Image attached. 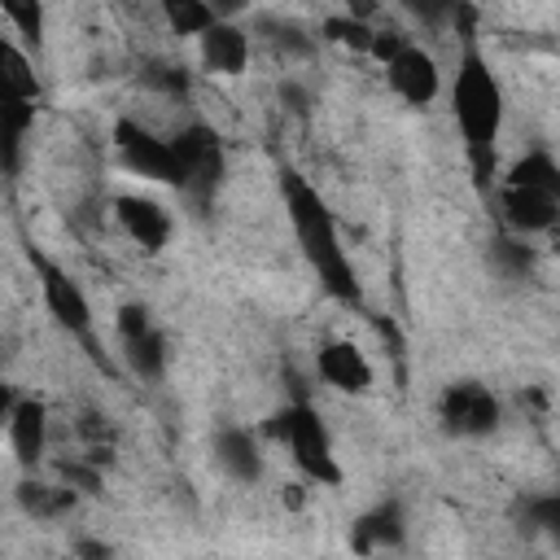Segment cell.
<instances>
[{
    "instance_id": "1",
    "label": "cell",
    "mask_w": 560,
    "mask_h": 560,
    "mask_svg": "<svg viewBox=\"0 0 560 560\" xmlns=\"http://www.w3.org/2000/svg\"><path fill=\"white\" fill-rule=\"evenodd\" d=\"M503 83L481 52L472 26L459 35V57H455V83H451V122L459 131L468 175L477 192H490L499 184V136H503Z\"/></svg>"
},
{
    "instance_id": "2",
    "label": "cell",
    "mask_w": 560,
    "mask_h": 560,
    "mask_svg": "<svg viewBox=\"0 0 560 560\" xmlns=\"http://www.w3.org/2000/svg\"><path fill=\"white\" fill-rule=\"evenodd\" d=\"M280 201H284V214H289V228L298 236V249L306 258V267L315 271L319 289L350 306V311H363V284H359V271H354V258L341 241V228H337V214L332 206L324 201V192L298 171V166H280Z\"/></svg>"
},
{
    "instance_id": "3",
    "label": "cell",
    "mask_w": 560,
    "mask_h": 560,
    "mask_svg": "<svg viewBox=\"0 0 560 560\" xmlns=\"http://www.w3.org/2000/svg\"><path fill=\"white\" fill-rule=\"evenodd\" d=\"M499 210L516 236H538L560 223V162L547 149L521 153L499 175Z\"/></svg>"
},
{
    "instance_id": "4",
    "label": "cell",
    "mask_w": 560,
    "mask_h": 560,
    "mask_svg": "<svg viewBox=\"0 0 560 560\" xmlns=\"http://www.w3.org/2000/svg\"><path fill=\"white\" fill-rule=\"evenodd\" d=\"M262 433L289 446L298 472H302L311 486H341V481H346L341 459H337V451H332V433H328L319 407H315L306 394H298L293 402H284L280 411H271L267 424H262Z\"/></svg>"
},
{
    "instance_id": "5",
    "label": "cell",
    "mask_w": 560,
    "mask_h": 560,
    "mask_svg": "<svg viewBox=\"0 0 560 560\" xmlns=\"http://www.w3.org/2000/svg\"><path fill=\"white\" fill-rule=\"evenodd\" d=\"M26 262L35 267V280H39V298H44V311L52 315V324L61 328V332H70L83 350H88V359L101 368V372H109V359L101 354V346H96V315H92V302H88V293L79 289V280L61 267V262H52L44 249H35V245H26Z\"/></svg>"
},
{
    "instance_id": "6",
    "label": "cell",
    "mask_w": 560,
    "mask_h": 560,
    "mask_svg": "<svg viewBox=\"0 0 560 560\" xmlns=\"http://www.w3.org/2000/svg\"><path fill=\"white\" fill-rule=\"evenodd\" d=\"M175 158H179V192L192 197L197 206H210L214 192L223 188L228 175V149L223 136L210 122H188L171 136Z\"/></svg>"
},
{
    "instance_id": "7",
    "label": "cell",
    "mask_w": 560,
    "mask_h": 560,
    "mask_svg": "<svg viewBox=\"0 0 560 560\" xmlns=\"http://www.w3.org/2000/svg\"><path fill=\"white\" fill-rule=\"evenodd\" d=\"M114 328H118V346H122V363L136 381H162L166 376V332L153 324L149 306L144 302H122L118 315H114Z\"/></svg>"
},
{
    "instance_id": "8",
    "label": "cell",
    "mask_w": 560,
    "mask_h": 560,
    "mask_svg": "<svg viewBox=\"0 0 560 560\" xmlns=\"http://www.w3.org/2000/svg\"><path fill=\"white\" fill-rule=\"evenodd\" d=\"M438 424L451 438H490L503 424V407L481 381H451L438 394Z\"/></svg>"
},
{
    "instance_id": "9",
    "label": "cell",
    "mask_w": 560,
    "mask_h": 560,
    "mask_svg": "<svg viewBox=\"0 0 560 560\" xmlns=\"http://www.w3.org/2000/svg\"><path fill=\"white\" fill-rule=\"evenodd\" d=\"M114 153H118V162H122L131 175L153 179V184H166V188H179V158H175V144L162 140L158 131H149L144 122L118 118V122H114Z\"/></svg>"
},
{
    "instance_id": "10",
    "label": "cell",
    "mask_w": 560,
    "mask_h": 560,
    "mask_svg": "<svg viewBox=\"0 0 560 560\" xmlns=\"http://www.w3.org/2000/svg\"><path fill=\"white\" fill-rule=\"evenodd\" d=\"M385 83H389V92L398 96V101H407L411 109H424V105H433L438 101V92H442V70H438V61H433V52L429 48H420V44H402L385 66Z\"/></svg>"
},
{
    "instance_id": "11",
    "label": "cell",
    "mask_w": 560,
    "mask_h": 560,
    "mask_svg": "<svg viewBox=\"0 0 560 560\" xmlns=\"http://www.w3.org/2000/svg\"><path fill=\"white\" fill-rule=\"evenodd\" d=\"M315 376L337 389V394H368L376 372L368 363V354L350 341V337H328L319 350H315Z\"/></svg>"
},
{
    "instance_id": "12",
    "label": "cell",
    "mask_w": 560,
    "mask_h": 560,
    "mask_svg": "<svg viewBox=\"0 0 560 560\" xmlns=\"http://www.w3.org/2000/svg\"><path fill=\"white\" fill-rule=\"evenodd\" d=\"M4 424H9V451L18 459V468H39V459L48 455V407L44 398H13L4 407Z\"/></svg>"
},
{
    "instance_id": "13",
    "label": "cell",
    "mask_w": 560,
    "mask_h": 560,
    "mask_svg": "<svg viewBox=\"0 0 560 560\" xmlns=\"http://www.w3.org/2000/svg\"><path fill=\"white\" fill-rule=\"evenodd\" d=\"M114 219H118V228H122L144 254H162V249L171 245L175 219H171V210H162L153 197L122 192V197L114 201Z\"/></svg>"
},
{
    "instance_id": "14",
    "label": "cell",
    "mask_w": 560,
    "mask_h": 560,
    "mask_svg": "<svg viewBox=\"0 0 560 560\" xmlns=\"http://www.w3.org/2000/svg\"><path fill=\"white\" fill-rule=\"evenodd\" d=\"M249 52H254V35L236 22H214L201 39H197V61L206 74H219V79H236L245 74L249 66Z\"/></svg>"
},
{
    "instance_id": "15",
    "label": "cell",
    "mask_w": 560,
    "mask_h": 560,
    "mask_svg": "<svg viewBox=\"0 0 560 560\" xmlns=\"http://www.w3.org/2000/svg\"><path fill=\"white\" fill-rule=\"evenodd\" d=\"M35 105H39V96H31V92L13 88L9 79H0V153H4V175L9 179L18 175L26 131L35 127Z\"/></svg>"
},
{
    "instance_id": "16",
    "label": "cell",
    "mask_w": 560,
    "mask_h": 560,
    "mask_svg": "<svg viewBox=\"0 0 560 560\" xmlns=\"http://www.w3.org/2000/svg\"><path fill=\"white\" fill-rule=\"evenodd\" d=\"M210 455L223 468V477H232L236 486H254L262 477V446L245 424H223L210 442Z\"/></svg>"
},
{
    "instance_id": "17",
    "label": "cell",
    "mask_w": 560,
    "mask_h": 560,
    "mask_svg": "<svg viewBox=\"0 0 560 560\" xmlns=\"http://www.w3.org/2000/svg\"><path fill=\"white\" fill-rule=\"evenodd\" d=\"M402 538H407V512H402L398 499H381V503L368 508V512L354 521V529H350V547H354L359 556L394 551V547H402Z\"/></svg>"
},
{
    "instance_id": "18",
    "label": "cell",
    "mask_w": 560,
    "mask_h": 560,
    "mask_svg": "<svg viewBox=\"0 0 560 560\" xmlns=\"http://www.w3.org/2000/svg\"><path fill=\"white\" fill-rule=\"evenodd\" d=\"M249 35L262 39V48H267L271 57H280V61H302V57H311V52H315V39H319V35H311L302 22L276 18V13H262Z\"/></svg>"
},
{
    "instance_id": "19",
    "label": "cell",
    "mask_w": 560,
    "mask_h": 560,
    "mask_svg": "<svg viewBox=\"0 0 560 560\" xmlns=\"http://www.w3.org/2000/svg\"><path fill=\"white\" fill-rule=\"evenodd\" d=\"M18 508L35 521H61L70 508H74V486H52V481H39V477H22L18 490H13Z\"/></svg>"
},
{
    "instance_id": "20",
    "label": "cell",
    "mask_w": 560,
    "mask_h": 560,
    "mask_svg": "<svg viewBox=\"0 0 560 560\" xmlns=\"http://www.w3.org/2000/svg\"><path fill=\"white\" fill-rule=\"evenodd\" d=\"M158 4H162L166 26H171L179 39H201V35L219 22V13H214L210 0H158Z\"/></svg>"
},
{
    "instance_id": "21",
    "label": "cell",
    "mask_w": 560,
    "mask_h": 560,
    "mask_svg": "<svg viewBox=\"0 0 560 560\" xmlns=\"http://www.w3.org/2000/svg\"><path fill=\"white\" fill-rule=\"evenodd\" d=\"M319 39H328V44H341V48H350V52H372V39H376V26L372 22H363V18H350V13H341V18H324L319 22Z\"/></svg>"
},
{
    "instance_id": "22",
    "label": "cell",
    "mask_w": 560,
    "mask_h": 560,
    "mask_svg": "<svg viewBox=\"0 0 560 560\" xmlns=\"http://www.w3.org/2000/svg\"><path fill=\"white\" fill-rule=\"evenodd\" d=\"M140 83L153 88L158 96H171V101H184L192 92V74L175 61H144L140 66Z\"/></svg>"
},
{
    "instance_id": "23",
    "label": "cell",
    "mask_w": 560,
    "mask_h": 560,
    "mask_svg": "<svg viewBox=\"0 0 560 560\" xmlns=\"http://www.w3.org/2000/svg\"><path fill=\"white\" fill-rule=\"evenodd\" d=\"M521 521H525L534 534H542L551 547H560V490L525 499V508H521Z\"/></svg>"
},
{
    "instance_id": "24",
    "label": "cell",
    "mask_w": 560,
    "mask_h": 560,
    "mask_svg": "<svg viewBox=\"0 0 560 560\" xmlns=\"http://www.w3.org/2000/svg\"><path fill=\"white\" fill-rule=\"evenodd\" d=\"M0 13L35 52L44 48V0H0Z\"/></svg>"
},
{
    "instance_id": "25",
    "label": "cell",
    "mask_w": 560,
    "mask_h": 560,
    "mask_svg": "<svg viewBox=\"0 0 560 560\" xmlns=\"http://www.w3.org/2000/svg\"><path fill=\"white\" fill-rule=\"evenodd\" d=\"M490 262H494L499 276L521 280V276L534 271V249L525 245V236H499V241L490 245Z\"/></svg>"
},
{
    "instance_id": "26",
    "label": "cell",
    "mask_w": 560,
    "mask_h": 560,
    "mask_svg": "<svg viewBox=\"0 0 560 560\" xmlns=\"http://www.w3.org/2000/svg\"><path fill=\"white\" fill-rule=\"evenodd\" d=\"M0 79H9L13 88H22V92L39 96V79H35V66L26 61V52H22L13 39H4V44H0Z\"/></svg>"
},
{
    "instance_id": "27",
    "label": "cell",
    "mask_w": 560,
    "mask_h": 560,
    "mask_svg": "<svg viewBox=\"0 0 560 560\" xmlns=\"http://www.w3.org/2000/svg\"><path fill=\"white\" fill-rule=\"evenodd\" d=\"M402 44H407V35H402V31H381V26H376V39H372V52H368V57H372L376 66H385Z\"/></svg>"
},
{
    "instance_id": "28",
    "label": "cell",
    "mask_w": 560,
    "mask_h": 560,
    "mask_svg": "<svg viewBox=\"0 0 560 560\" xmlns=\"http://www.w3.org/2000/svg\"><path fill=\"white\" fill-rule=\"evenodd\" d=\"M280 105H284L289 114H298V118H306V114H311V92H306L302 83H293V79H284V83H280Z\"/></svg>"
},
{
    "instance_id": "29",
    "label": "cell",
    "mask_w": 560,
    "mask_h": 560,
    "mask_svg": "<svg viewBox=\"0 0 560 560\" xmlns=\"http://www.w3.org/2000/svg\"><path fill=\"white\" fill-rule=\"evenodd\" d=\"M402 9H411L416 18H424V22H438L442 18V9H446V0H398Z\"/></svg>"
},
{
    "instance_id": "30",
    "label": "cell",
    "mask_w": 560,
    "mask_h": 560,
    "mask_svg": "<svg viewBox=\"0 0 560 560\" xmlns=\"http://www.w3.org/2000/svg\"><path fill=\"white\" fill-rule=\"evenodd\" d=\"M214 4V13L223 18V22H236L245 9H249V0H210Z\"/></svg>"
},
{
    "instance_id": "31",
    "label": "cell",
    "mask_w": 560,
    "mask_h": 560,
    "mask_svg": "<svg viewBox=\"0 0 560 560\" xmlns=\"http://www.w3.org/2000/svg\"><path fill=\"white\" fill-rule=\"evenodd\" d=\"M372 13H376V0H350V18L372 22Z\"/></svg>"
},
{
    "instance_id": "32",
    "label": "cell",
    "mask_w": 560,
    "mask_h": 560,
    "mask_svg": "<svg viewBox=\"0 0 560 560\" xmlns=\"http://www.w3.org/2000/svg\"><path fill=\"white\" fill-rule=\"evenodd\" d=\"M74 551H79V556H109V547H105V542H88V538H83V542H74Z\"/></svg>"
}]
</instances>
